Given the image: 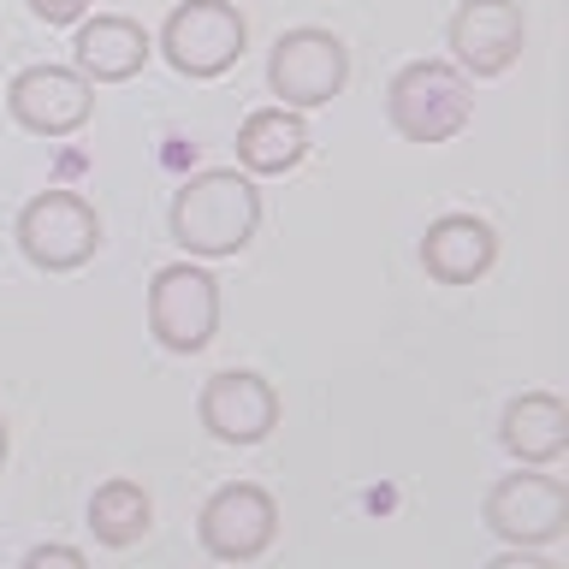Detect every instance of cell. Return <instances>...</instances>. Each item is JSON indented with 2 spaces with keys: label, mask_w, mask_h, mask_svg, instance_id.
Masks as SVG:
<instances>
[{
  "label": "cell",
  "mask_w": 569,
  "mask_h": 569,
  "mask_svg": "<svg viewBox=\"0 0 569 569\" xmlns=\"http://www.w3.org/2000/svg\"><path fill=\"white\" fill-rule=\"evenodd\" d=\"M196 416L220 445H261L279 427V391L249 368H226L202 386Z\"/></svg>",
  "instance_id": "obj_11"
},
{
  "label": "cell",
  "mask_w": 569,
  "mask_h": 569,
  "mask_svg": "<svg viewBox=\"0 0 569 569\" xmlns=\"http://www.w3.org/2000/svg\"><path fill=\"white\" fill-rule=\"evenodd\" d=\"M480 516L510 546H551L569 533V487L558 475H505L487 492Z\"/></svg>",
  "instance_id": "obj_9"
},
{
  "label": "cell",
  "mask_w": 569,
  "mask_h": 569,
  "mask_svg": "<svg viewBox=\"0 0 569 569\" xmlns=\"http://www.w3.org/2000/svg\"><path fill=\"white\" fill-rule=\"evenodd\" d=\"M167 226H172V243L190 249V256H208V261L243 256L261 226V190L249 184V172H231V167L196 172L178 184Z\"/></svg>",
  "instance_id": "obj_1"
},
{
  "label": "cell",
  "mask_w": 569,
  "mask_h": 569,
  "mask_svg": "<svg viewBox=\"0 0 569 569\" xmlns=\"http://www.w3.org/2000/svg\"><path fill=\"white\" fill-rule=\"evenodd\" d=\"M386 119L409 142H451L475 119L469 78L445 60H409L386 89Z\"/></svg>",
  "instance_id": "obj_2"
},
{
  "label": "cell",
  "mask_w": 569,
  "mask_h": 569,
  "mask_svg": "<svg viewBox=\"0 0 569 569\" xmlns=\"http://www.w3.org/2000/svg\"><path fill=\"white\" fill-rule=\"evenodd\" d=\"M7 451H12V433H7V416H0V469H7Z\"/></svg>",
  "instance_id": "obj_20"
},
{
  "label": "cell",
  "mask_w": 569,
  "mask_h": 569,
  "mask_svg": "<svg viewBox=\"0 0 569 569\" xmlns=\"http://www.w3.org/2000/svg\"><path fill=\"white\" fill-rule=\"evenodd\" d=\"M89 528H96V540H101L107 551L137 546L142 533L154 528L149 492H142L137 480H107V487H96V498H89Z\"/></svg>",
  "instance_id": "obj_16"
},
{
  "label": "cell",
  "mask_w": 569,
  "mask_h": 569,
  "mask_svg": "<svg viewBox=\"0 0 569 569\" xmlns=\"http://www.w3.org/2000/svg\"><path fill=\"white\" fill-rule=\"evenodd\" d=\"M48 563H60V569H83L89 558H83L78 546H36L30 558H24V569H48Z\"/></svg>",
  "instance_id": "obj_18"
},
{
  "label": "cell",
  "mask_w": 569,
  "mask_h": 569,
  "mask_svg": "<svg viewBox=\"0 0 569 569\" xmlns=\"http://www.w3.org/2000/svg\"><path fill=\"white\" fill-rule=\"evenodd\" d=\"M30 12L42 18V24H78L89 12V0H30Z\"/></svg>",
  "instance_id": "obj_17"
},
{
  "label": "cell",
  "mask_w": 569,
  "mask_h": 569,
  "mask_svg": "<svg viewBox=\"0 0 569 569\" xmlns=\"http://www.w3.org/2000/svg\"><path fill=\"white\" fill-rule=\"evenodd\" d=\"M12 238H18V249H24V261L36 273H78V267H89L101 249V213L89 208L78 190H42L24 202Z\"/></svg>",
  "instance_id": "obj_3"
},
{
  "label": "cell",
  "mask_w": 569,
  "mask_h": 569,
  "mask_svg": "<svg viewBox=\"0 0 569 569\" xmlns=\"http://www.w3.org/2000/svg\"><path fill=\"white\" fill-rule=\"evenodd\" d=\"M445 42H451L462 78H505L528 42L522 7L516 0H462L445 24Z\"/></svg>",
  "instance_id": "obj_10"
},
{
  "label": "cell",
  "mask_w": 569,
  "mask_h": 569,
  "mask_svg": "<svg viewBox=\"0 0 569 569\" xmlns=\"http://www.w3.org/2000/svg\"><path fill=\"white\" fill-rule=\"evenodd\" d=\"M345 78H350V48L332 30H284L267 53V89L291 113L327 107L345 89Z\"/></svg>",
  "instance_id": "obj_6"
},
{
  "label": "cell",
  "mask_w": 569,
  "mask_h": 569,
  "mask_svg": "<svg viewBox=\"0 0 569 569\" xmlns=\"http://www.w3.org/2000/svg\"><path fill=\"white\" fill-rule=\"evenodd\" d=\"M279 533V505L256 480H231L196 516V540L213 563H256Z\"/></svg>",
  "instance_id": "obj_7"
},
{
  "label": "cell",
  "mask_w": 569,
  "mask_h": 569,
  "mask_svg": "<svg viewBox=\"0 0 569 569\" xmlns=\"http://www.w3.org/2000/svg\"><path fill=\"white\" fill-rule=\"evenodd\" d=\"M7 113L30 137H71L96 113V83L78 66H24L7 89Z\"/></svg>",
  "instance_id": "obj_8"
},
{
  "label": "cell",
  "mask_w": 569,
  "mask_h": 569,
  "mask_svg": "<svg viewBox=\"0 0 569 569\" xmlns=\"http://www.w3.org/2000/svg\"><path fill=\"white\" fill-rule=\"evenodd\" d=\"M149 30L137 24V18L124 12H101L89 18V24L78 30V42H71V60H78V71L89 83H131L142 66H149Z\"/></svg>",
  "instance_id": "obj_12"
},
{
  "label": "cell",
  "mask_w": 569,
  "mask_h": 569,
  "mask_svg": "<svg viewBox=\"0 0 569 569\" xmlns=\"http://www.w3.org/2000/svg\"><path fill=\"white\" fill-rule=\"evenodd\" d=\"M498 439H505V451L516 462L546 469V462H558L569 451V403L551 398V391H522L505 409V421H498Z\"/></svg>",
  "instance_id": "obj_14"
},
{
  "label": "cell",
  "mask_w": 569,
  "mask_h": 569,
  "mask_svg": "<svg viewBox=\"0 0 569 569\" xmlns=\"http://www.w3.org/2000/svg\"><path fill=\"white\" fill-rule=\"evenodd\" d=\"M149 332L160 350L172 356H196L213 345L220 332V279L202 273L190 261H172L160 267L154 284H149Z\"/></svg>",
  "instance_id": "obj_5"
},
{
  "label": "cell",
  "mask_w": 569,
  "mask_h": 569,
  "mask_svg": "<svg viewBox=\"0 0 569 569\" xmlns=\"http://www.w3.org/2000/svg\"><path fill=\"white\" fill-rule=\"evenodd\" d=\"M302 154H309V124H302V113H291V107H261V113H249L238 124L243 172L279 178V172H291Z\"/></svg>",
  "instance_id": "obj_15"
},
{
  "label": "cell",
  "mask_w": 569,
  "mask_h": 569,
  "mask_svg": "<svg viewBox=\"0 0 569 569\" xmlns=\"http://www.w3.org/2000/svg\"><path fill=\"white\" fill-rule=\"evenodd\" d=\"M498 261V231L480 213H445L421 238V267L439 284H475Z\"/></svg>",
  "instance_id": "obj_13"
},
{
  "label": "cell",
  "mask_w": 569,
  "mask_h": 569,
  "mask_svg": "<svg viewBox=\"0 0 569 569\" xmlns=\"http://www.w3.org/2000/svg\"><path fill=\"white\" fill-rule=\"evenodd\" d=\"M249 48V24L231 0H184L172 7L167 30H160V53L172 60L178 78H226Z\"/></svg>",
  "instance_id": "obj_4"
},
{
  "label": "cell",
  "mask_w": 569,
  "mask_h": 569,
  "mask_svg": "<svg viewBox=\"0 0 569 569\" xmlns=\"http://www.w3.org/2000/svg\"><path fill=\"white\" fill-rule=\"evenodd\" d=\"M487 569H558V563H546V558H522V551H510V558H492Z\"/></svg>",
  "instance_id": "obj_19"
}]
</instances>
